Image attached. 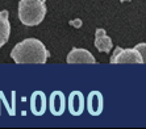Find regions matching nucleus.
Listing matches in <instances>:
<instances>
[{"label":"nucleus","mask_w":146,"mask_h":129,"mask_svg":"<svg viewBox=\"0 0 146 129\" xmlns=\"http://www.w3.org/2000/svg\"><path fill=\"white\" fill-rule=\"evenodd\" d=\"M49 51L45 45L37 38H25L12 49L11 58L15 63H46L49 58Z\"/></svg>","instance_id":"1"},{"label":"nucleus","mask_w":146,"mask_h":129,"mask_svg":"<svg viewBox=\"0 0 146 129\" xmlns=\"http://www.w3.org/2000/svg\"><path fill=\"white\" fill-rule=\"evenodd\" d=\"M46 0H20L19 19L27 27H36L44 21L46 16Z\"/></svg>","instance_id":"2"},{"label":"nucleus","mask_w":146,"mask_h":129,"mask_svg":"<svg viewBox=\"0 0 146 129\" xmlns=\"http://www.w3.org/2000/svg\"><path fill=\"white\" fill-rule=\"evenodd\" d=\"M111 63H145V59L137 53L134 48L133 49H121L120 46L115 49L112 57L109 59Z\"/></svg>","instance_id":"3"},{"label":"nucleus","mask_w":146,"mask_h":129,"mask_svg":"<svg viewBox=\"0 0 146 129\" xmlns=\"http://www.w3.org/2000/svg\"><path fill=\"white\" fill-rule=\"evenodd\" d=\"M66 96L62 91H53L49 98V109L51 115L62 116L66 111Z\"/></svg>","instance_id":"4"},{"label":"nucleus","mask_w":146,"mask_h":129,"mask_svg":"<svg viewBox=\"0 0 146 129\" xmlns=\"http://www.w3.org/2000/svg\"><path fill=\"white\" fill-rule=\"evenodd\" d=\"M84 96L80 91H72L66 100V107H68V112L72 116H80L84 111Z\"/></svg>","instance_id":"5"},{"label":"nucleus","mask_w":146,"mask_h":129,"mask_svg":"<svg viewBox=\"0 0 146 129\" xmlns=\"http://www.w3.org/2000/svg\"><path fill=\"white\" fill-rule=\"evenodd\" d=\"M67 63H96L95 57L86 49L74 48L67 54Z\"/></svg>","instance_id":"6"},{"label":"nucleus","mask_w":146,"mask_h":129,"mask_svg":"<svg viewBox=\"0 0 146 129\" xmlns=\"http://www.w3.org/2000/svg\"><path fill=\"white\" fill-rule=\"evenodd\" d=\"M48 108V98L42 91H34L31 96V111L34 116H42Z\"/></svg>","instance_id":"7"},{"label":"nucleus","mask_w":146,"mask_h":129,"mask_svg":"<svg viewBox=\"0 0 146 129\" xmlns=\"http://www.w3.org/2000/svg\"><path fill=\"white\" fill-rule=\"evenodd\" d=\"M87 109L91 116H99L103 112V107H104V102H103V95L100 91H91L87 96Z\"/></svg>","instance_id":"8"},{"label":"nucleus","mask_w":146,"mask_h":129,"mask_svg":"<svg viewBox=\"0 0 146 129\" xmlns=\"http://www.w3.org/2000/svg\"><path fill=\"white\" fill-rule=\"evenodd\" d=\"M95 48L103 53H111L112 50V40L102 28H99L95 33Z\"/></svg>","instance_id":"9"},{"label":"nucleus","mask_w":146,"mask_h":129,"mask_svg":"<svg viewBox=\"0 0 146 129\" xmlns=\"http://www.w3.org/2000/svg\"><path fill=\"white\" fill-rule=\"evenodd\" d=\"M11 34V24L8 20V11H0V49L8 42Z\"/></svg>","instance_id":"10"},{"label":"nucleus","mask_w":146,"mask_h":129,"mask_svg":"<svg viewBox=\"0 0 146 129\" xmlns=\"http://www.w3.org/2000/svg\"><path fill=\"white\" fill-rule=\"evenodd\" d=\"M134 49L137 50V53H138L141 57H142V59H145V49H146V45L143 44H138L137 46H134Z\"/></svg>","instance_id":"11"},{"label":"nucleus","mask_w":146,"mask_h":129,"mask_svg":"<svg viewBox=\"0 0 146 129\" xmlns=\"http://www.w3.org/2000/svg\"><path fill=\"white\" fill-rule=\"evenodd\" d=\"M70 25L74 28H80L82 27V20H79V19H76V20H71L70 21Z\"/></svg>","instance_id":"12"},{"label":"nucleus","mask_w":146,"mask_h":129,"mask_svg":"<svg viewBox=\"0 0 146 129\" xmlns=\"http://www.w3.org/2000/svg\"><path fill=\"white\" fill-rule=\"evenodd\" d=\"M120 1H129V0H120Z\"/></svg>","instance_id":"13"}]
</instances>
